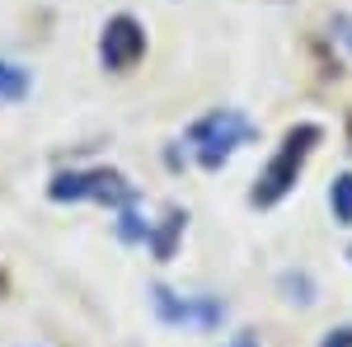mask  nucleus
Segmentation results:
<instances>
[{
	"label": "nucleus",
	"instance_id": "1",
	"mask_svg": "<svg viewBox=\"0 0 352 347\" xmlns=\"http://www.w3.org/2000/svg\"><path fill=\"white\" fill-rule=\"evenodd\" d=\"M320 141H324L320 122H296L292 132L282 136L277 155L263 164V174H258V183H254V207H277V202L296 188L300 169H305L310 155H315V146H320Z\"/></svg>",
	"mask_w": 352,
	"mask_h": 347
},
{
	"label": "nucleus",
	"instance_id": "2",
	"mask_svg": "<svg viewBox=\"0 0 352 347\" xmlns=\"http://www.w3.org/2000/svg\"><path fill=\"white\" fill-rule=\"evenodd\" d=\"M188 141H192V155L202 169H221V164L230 160L240 146L254 141V127H249V117L240 113H207V117H197L188 127Z\"/></svg>",
	"mask_w": 352,
	"mask_h": 347
},
{
	"label": "nucleus",
	"instance_id": "3",
	"mask_svg": "<svg viewBox=\"0 0 352 347\" xmlns=\"http://www.w3.org/2000/svg\"><path fill=\"white\" fill-rule=\"evenodd\" d=\"M52 202H99V207H132V183L118 169H66L47 183Z\"/></svg>",
	"mask_w": 352,
	"mask_h": 347
},
{
	"label": "nucleus",
	"instance_id": "4",
	"mask_svg": "<svg viewBox=\"0 0 352 347\" xmlns=\"http://www.w3.org/2000/svg\"><path fill=\"white\" fill-rule=\"evenodd\" d=\"M155 310H160L164 324H179V328H217L226 320V305H221L217 295H179L169 291V287H155Z\"/></svg>",
	"mask_w": 352,
	"mask_h": 347
},
{
	"label": "nucleus",
	"instance_id": "5",
	"mask_svg": "<svg viewBox=\"0 0 352 347\" xmlns=\"http://www.w3.org/2000/svg\"><path fill=\"white\" fill-rule=\"evenodd\" d=\"M99 56H104L109 71H132L146 56V28L136 24L132 14H113L99 33Z\"/></svg>",
	"mask_w": 352,
	"mask_h": 347
},
{
	"label": "nucleus",
	"instance_id": "6",
	"mask_svg": "<svg viewBox=\"0 0 352 347\" xmlns=\"http://www.w3.org/2000/svg\"><path fill=\"white\" fill-rule=\"evenodd\" d=\"M179 230H184V212H169V225H155L151 235V249H155V258H174V249H179Z\"/></svg>",
	"mask_w": 352,
	"mask_h": 347
},
{
	"label": "nucleus",
	"instance_id": "7",
	"mask_svg": "<svg viewBox=\"0 0 352 347\" xmlns=\"http://www.w3.org/2000/svg\"><path fill=\"white\" fill-rule=\"evenodd\" d=\"M329 202H333V216H338V225H352V169H343L333 188H329Z\"/></svg>",
	"mask_w": 352,
	"mask_h": 347
},
{
	"label": "nucleus",
	"instance_id": "8",
	"mask_svg": "<svg viewBox=\"0 0 352 347\" xmlns=\"http://www.w3.org/2000/svg\"><path fill=\"white\" fill-rule=\"evenodd\" d=\"M24 85H28V76L19 66H5L0 61V99H24Z\"/></svg>",
	"mask_w": 352,
	"mask_h": 347
},
{
	"label": "nucleus",
	"instance_id": "9",
	"mask_svg": "<svg viewBox=\"0 0 352 347\" xmlns=\"http://www.w3.org/2000/svg\"><path fill=\"white\" fill-rule=\"evenodd\" d=\"M320 347H352V328H329Z\"/></svg>",
	"mask_w": 352,
	"mask_h": 347
},
{
	"label": "nucleus",
	"instance_id": "10",
	"mask_svg": "<svg viewBox=\"0 0 352 347\" xmlns=\"http://www.w3.org/2000/svg\"><path fill=\"white\" fill-rule=\"evenodd\" d=\"M226 347H258V333H240V338H230Z\"/></svg>",
	"mask_w": 352,
	"mask_h": 347
},
{
	"label": "nucleus",
	"instance_id": "11",
	"mask_svg": "<svg viewBox=\"0 0 352 347\" xmlns=\"http://www.w3.org/2000/svg\"><path fill=\"white\" fill-rule=\"evenodd\" d=\"M5 287H10V282H5V272H0V295H5Z\"/></svg>",
	"mask_w": 352,
	"mask_h": 347
},
{
	"label": "nucleus",
	"instance_id": "12",
	"mask_svg": "<svg viewBox=\"0 0 352 347\" xmlns=\"http://www.w3.org/2000/svg\"><path fill=\"white\" fill-rule=\"evenodd\" d=\"M348 136H352V127H348Z\"/></svg>",
	"mask_w": 352,
	"mask_h": 347
}]
</instances>
